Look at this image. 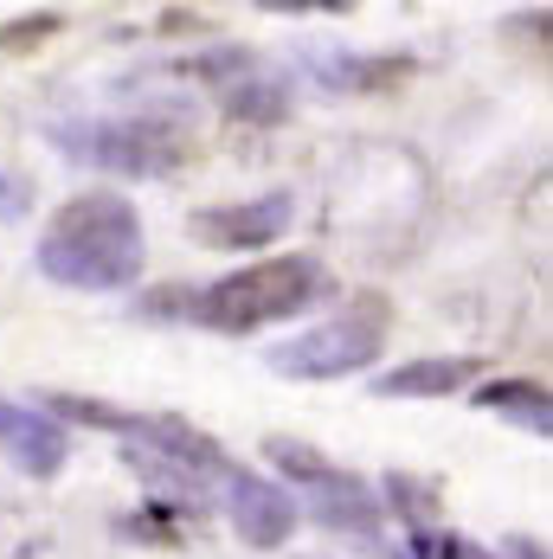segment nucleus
Returning <instances> with one entry per match:
<instances>
[{
	"instance_id": "nucleus-4",
	"label": "nucleus",
	"mask_w": 553,
	"mask_h": 559,
	"mask_svg": "<svg viewBox=\"0 0 553 559\" xmlns=\"http://www.w3.org/2000/svg\"><path fill=\"white\" fill-rule=\"evenodd\" d=\"M264 456H271L276 469L296 476L309 521H322V527H334V534H380V502H374V489H367L361 476L334 469L322 450L296 444V438H271Z\"/></svg>"
},
{
	"instance_id": "nucleus-15",
	"label": "nucleus",
	"mask_w": 553,
	"mask_h": 559,
	"mask_svg": "<svg viewBox=\"0 0 553 559\" xmlns=\"http://www.w3.org/2000/svg\"><path fill=\"white\" fill-rule=\"evenodd\" d=\"M52 33H58V13H39V20H26V26H7V33H0V52H26V46L52 39Z\"/></svg>"
},
{
	"instance_id": "nucleus-14",
	"label": "nucleus",
	"mask_w": 553,
	"mask_h": 559,
	"mask_svg": "<svg viewBox=\"0 0 553 559\" xmlns=\"http://www.w3.org/2000/svg\"><path fill=\"white\" fill-rule=\"evenodd\" d=\"M33 213V180L20 168H0V219H26Z\"/></svg>"
},
{
	"instance_id": "nucleus-16",
	"label": "nucleus",
	"mask_w": 553,
	"mask_h": 559,
	"mask_svg": "<svg viewBox=\"0 0 553 559\" xmlns=\"http://www.w3.org/2000/svg\"><path fill=\"white\" fill-rule=\"evenodd\" d=\"M444 559H490L483 547H470V540H444Z\"/></svg>"
},
{
	"instance_id": "nucleus-11",
	"label": "nucleus",
	"mask_w": 553,
	"mask_h": 559,
	"mask_svg": "<svg viewBox=\"0 0 553 559\" xmlns=\"http://www.w3.org/2000/svg\"><path fill=\"white\" fill-rule=\"evenodd\" d=\"M309 71H316V84H329V91H387V84H399V78L412 71V58H348V52H322Z\"/></svg>"
},
{
	"instance_id": "nucleus-10",
	"label": "nucleus",
	"mask_w": 553,
	"mask_h": 559,
	"mask_svg": "<svg viewBox=\"0 0 553 559\" xmlns=\"http://www.w3.org/2000/svg\"><path fill=\"white\" fill-rule=\"evenodd\" d=\"M225 116H232V122H258V129H271V122L290 116V84H283L276 71L245 64V78L225 84Z\"/></svg>"
},
{
	"instance_id": "nucleus-7",
	"label": "nucleus",
	"mask_w": 553,
	"mask_h": 559,
	"mask_svg": "<svg viewBox=\"0 0 553 559\" xmlns=\"http://www.w3.org/2000/svg\"><path fill=\"white\" fill-rule=\"evenodd\" d=\"M225 508H232V527H238L245 547H264L271 554V547H283L296 534V502H290V489H276L271 476H238L232 469Z\"/></svg>"
},
{
	"instance_id": "nucleus-5",
	"label": "nucleus",
	"mask_w": 553,
	"mask_h": 559,
	"mask_svg": "<svg viewBox=\"0 0 553 559\" xmlns=\"http://www.w3.org/2000/svg\"><path fill=\"white\" fill-rule=\"evenodd\" d=\"M58 142H64L71 155L97 162V168L136 174V180L174 174L193 155V142H187V129H180L174 116H116V122H97L91 135H58Z\"/></svg>"
},
{
	"instance_id": "nucleus-1",
	"label": "nucleus",
	"mask_w": 553,
	"mask_h": 559,
	"mask_svg": "<svg viewBox=\"0 0 553 559\" xmlns=\"http://www.w3.org/2000/svg\"><path fill=\"white\" fill-rule=\"evenodd\" d=\"M33 258H39V277L64 289H129L142 277V219L122 193L91 187L52 213Z\"/></svg>"
},
{
	"instance_id": "nucleus-9",
	"label": "nucleus",
	"mask_w": 553,
	"mask_h": 559,
	"mask_svg": "<svg viewBox=\"0 0 553 559\" xmlns=\"http://www.w3.org/2000/svg\"><path fill=\"white\" fill-rule=\"evenodd\" d=\"M470 373H476V360H405L399 373H380L374 392L380 399H444V392H463Z\"/></svg>"
},
{
	"instance_id": "nucleus-13",
	"label": "nucleus",
	"mask_w": 553,
	"mask_h": 559,
	"mask_svg": "<svg viewBox=\"0 0 553 559\" xmlns=\"http://www.w3.org/2000/svg\"><path fill=\"white\" fill-rule=\"evenodd\" d=\"M52 412V425H97V431H116V438H129L136 431V412H122V405H104V399H78V392H52L46 399Z\"/></svg>"
},
{
	"instance_id": "nucleus-17",
	"label": "nucleus",
	"mask_w": 553,
	"mask_h": 559,
	"mask_svg": "<svg viewBox=\"0 0 553 559\" xmlns=\"http://www.w3.org/2000/svg\"><path fill=\"white\" fill-rule=\"evenodd\" d=\"M508 559H548V554H541V540H508Z\"/></svg>"
},
{
	"instance_id": "nucleus-8",
	"label": "nucleus",
	"mask_w": 553,
	"mask_h": 559,
	"mask_svg": "<svg viewBox=\"0 0 553 559\" xmlns=\"http://www.w3.org/2000/svg\"><path fill=\"white\" fill-rule=\"evenodd\" d=\"M0 450H7V463L20 476L52 483L58 469H64V425H52L46 412H26V405L0 399Z\"/></svg>"
},
{
	"instance_id": "nucleus-2",
	"label": "nucleus",
	"mask_w": 553,
	"mask_h": 559,
	"mask_svg": "<svg viewBox=\"0 0 553 559\" xmlns=\"http://www.w3.org/2000/svg\"><path fill=\"white\" fill-rule=\"evenodd\" d=\"M322 289H329V277H322L316 258H264V264H251V271L220 277L200 302H193V316H200L207 329H220V335H245V329H258V322H283V316L309 309Z\"/></svg>"
},
{
	"instance_id": "nucleus-12",
	"label": "nucleus",
	"mask_w": 553,
	"mask_h": 559,
	"mask_svg": "<svg viewBox=\"0 0 553 559\" xmlns=\"http://www.w3.org/2000/svg\"><path fill=\"white\" fill-rule=\"evenodd\" d=\"M476 405L483 412H502V418H515L521 431H534V438H548L553 431V399L534 380H490V386L476 392Z\"/></svg>"
},
{
	"instance_id": "nucleus-6",
	"label": "nucleus",
	"mask_w": 553,
	"mask_h": 559,
	"mask_svg": "<svg viewBox=\"0 0 553 559\" xmlns=\"http://www.w3.org/2000/svg\"><path fill=\"white\" fill-rule=\"evenodd\" d=\"M296 219V200L290 193H264V200H238V206H207V213H193V238L200 245H213V251H258V245H271L283 238Z\"/></svg>"
},
{
	"instance_id": "nucleus-3",
	"label": "nucleus",
	"mask_w": 553,
	"mask_h": 559,
	"mask_svg": "<svg viewBox=\"0 0 553 559\" xmlns=\"http://www.w3.org/2000/svg\"><path fill=\"white\" fill-rule=\"evenodd\" d=\"M380 347H387V302L367 296L361 309H348L334 322H316V329H303L290 341H271L264 360L283 380H348V373L374 367Z\"/></svg>"
}]
</instances>
